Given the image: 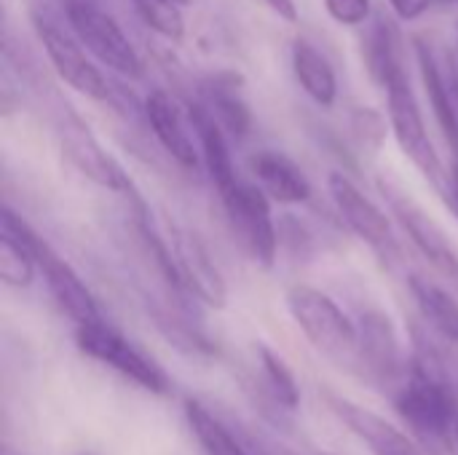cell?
Segmentation results:
<instances>
[{"label":"cell","instance_id":"cell-26","mask_svg":"<svg viewBox=\"0 0 458 455\" xmlns=\"http://www.w3.org/2000/svg\"><path fill=\"white\" fill-rule=\"evenodd\" d=\"M389 129H392V123H386V115H381L378 110H373V107L352 110V134L365 153L376 156L384 147Z\"/></svg>","mask_w":458,"mask_h":455},{"label":"cell","instance_id":"cell-20","mask_svg":"<svg viewBox=\"0 0 458 455\" xmlns=\"http://www.w3.org/2000/svg\"><path fill=\"white\" fill-rule=\"evenodd\" d=\"M293 72L301 88L319 105L333 107L338 99V78L330 59L306 38L293 40Z\"/></svg>","mask_w":458,"mask_h":455},{"label":"cell","instance_id":"cell-12","mask_svg":"<svg viewBox=\"0 0 458 455\" xmlns=\"http://www.w3.org/2000/svg\"><path fill=\"white\" fill-rule=\"evenodd\" d=\"M30 247L35 252L38 271L43 274L51 298L75 322V327L105 319L97 300H94V295H91V290L83 284V279L75 274V268L48 241H43L32 228H30Z\"/></svg>","mask_w":458,"mask_h":455},{"label":"cell","instance_id":"cell-15","mask_svg":"<svg viewBox=\"0 0 458 455\" xmlns=\"http://www.w3.org/2000/svg\"><path fill=\"white\" fill-rule=\"evenodd\" d=\"M360 365L378 381H394L403 370L397 330L384 311H365L360 319Z\"/></svg>","mask_w":458,"mask_h":455},{"label":"cell","instance_id":"cell-19","mask_svg":"<svg viewBox=\"0 0 458 455\" xmlns=\"http://www.w3.org/2000/svg\"><path fill=\"white\" fill-rule=\"evenodd\" d=\"M204 105L223 123L231 137H247L252 129V113L242 97V80L236 72H217L204 83Z\"/></svg>","mask_w":458,"mask_h":455},{"label":"cell","instance_id":"cell-14","mask_svg":"<svg viewBox=\"0 0 458 455\" xmlns=\"http://www.w3.org/2000/svg\"><path fill=\"white\" fill-rule=\"evenodd\" d=\"M142 115L153 131V137L158 139V145L185 169H196L199 166V147L193 142L196 134L188 118V110L182 113V107L174 102L172 94H166L164 88H153L145 102H142Z\"/></svg>","mask_w":458,"mask_h":455},{"label":"cell","instance_id":"cell-34","mask_svg":"<svg viewBox=\"0 0 458 455\" xmlns=\"http://www.w3.org/2000/svg\"><path fill=\"white\" fill-rule=\"evenodd\" d=\"M432 455H443V453H432Z\"/></svg>","mask_w":458,"mask_h":455},{"label":"cell","instance_id":"cell-28","mask_svg":"<svg viewBox=\"0 0 458 455\" xmlns=\"http://www.w3.org/2000/svg\"><path fill=\"white\" fill-rule=\"evenodd\" d=\"M75 0H32V19H56V21H67L70 5Z\"/></svg>","mask_w":458,"mask_h":455},{"label":"cell","instance_id":"cell-6","mask_svg":"<svg viewBox=\"0 0 458 455\" xmlns=\"http://www.w3.org/2000/svg\"><path fill=\"white\" fill-rule=\"evenodd\" d=\"M378 190H381L389 212L397 217L403 231L411 236L413 247L424 255V260H429V265L435 271H440L445 279L458 282V252L454 249L448 233L443 231V225L394 177L381 174Z\"/></svg>","mask_w":458,"mask_h":455},{"label":"cell","instance_id":"cell-18","mask_svg":"<svg viewBox=\"0 0 458 455\" xmlns=\"http://www.w3.org/2000/svg\"><path fill=\"white\" fill-rule=\"evenodd\" d=\"M413 46H416V59H419L424 91L429 97V105H432V113L437 118V126L443 129V137H445L451 153L458 156V107L451 78L443 72L432 46L424 38H413Z\"/></svg>","mask_w":458,"mask_h":455},{"label":"cell","instance_id":"cell-13","mask_svg":"<svg viewBox=\"0 0 458 455\" xmlns=\"http://www.w3.org/2000/svg\"><path fill=\"white\" fill-rule=\"evenodd\" d=\"M325 402L333 410V416L357 437L365 442V448L373 455H427L413 437H408L400 426L386 421L370 408H362L346 397H338L333 392H325Z\"/></svg>","mask_w":458,"mask_h":455},{"label":"cell","instance_id":"cell-25","mask_svg":"<svg viewBox=\"0 0 458 455\" xmlns=\"http://www.w3.org/2000/svg\"><path fill=\"white\" fill-rule=\"evenodd\" d=\"M137 16L148 29L169 43H180L185 35V16L182 5L174 0H131Z\"/></svg>","mask_w":458,"mask_h":455},{"label":"cell","instance_id":"cell-1","mask_svg":"<svg viewBox=\"0 0 458 455\" xmlns=\"http://www.w3.org/2000/svg\"><path fill=\"white\" fill-rule=\"evenodd\" d=\"M400 418L432 453H458V397L437 354L416 338L411 373L394 397Z\"/></svg>","mask_w":458,"mask_h":455},{"label":"cell","instance_id":"cell-17","mask_svg":"<svg viewBox=\"0 0 458 455\" xmlns=\"http://www.w3.org/2000/svg\"><path fill=\"white\" fill-rule=\"evenodd\" d=\"M258 185L276 204H306L311 198V182L303 169L279 150H258L250 161Z\"/></svg>","mask_w":458,"mask_h":455},{"label":"cell","instance_id":"cell-33","mask_svg":"<svg viewBox=\"0 0 458 455\" xmlns=\"http://www.w3.org/2000/svg\"><path fill=\"white\" fill-rule=\"evenodd\" d=\"M78 455H91V453H78Z\"/></svg>","mask_w":458,"mask_h":455},{"label":"cell","instance_id":"cell-5","mask_svg":"<svg viewBox=\"0 0 458 455\" xmlns=\"http://www.w3.org/2000/svg\"><path fill=\"white\" fill-rule=\"evenodd\" d=\"M228 225L244 249V255L260 265V268H274L276 255H279V231L274 225L271 215V198L260 185L252 182H236L225 193H220Z\"/></svg>","mask_w":458,"mask_h":455},{"label":"cell","instance_id":"cell-27","mask_svg":"<svg viewBox=\"0 0 458 455\" xmlns=\"http://www.w3.org/2000/svg\"><path fill=\"white\" fill-rule=\"evenodd\" d=\"M333 21L344 27H362L370 21V0H322Z\"/></svg>","mask_w":458,"mask_h":455},{"label":"cell","instance_id":"cell-21","mask_svg":"<svg viewBox=\"0 0 458 455\" xmlns=\"http://www.w3.org/2000/svg\"><path fill=\"white\" fill-rule=\"evenodd\" d=\"M185 421L204 455H255L242 434H236L217 413H212L199 400H185L182 405ZM260 455V453H258Z\"/></svg>","mask_w":458,"mask_h":455},{"label":"cell","instance_id":"cell-24","mask_svg":"<svg viewBox=\"0 0 458 455\" xmlns=\"http://www.w3.org/2000/svg\"><path fill=\"white\" fill-rule=\"evenodd\" d=\"M258 359H260V370H263L271 400L284 410H295L301 405V389L290 365L268 346H258Z\"/></svg>","mask_w":458,"mask_h":455},{"label":"cell","instance_id":"cell-10","mask_svg":"<svg viewBox=\"0 0 458 455\" xmlns=\"http://www.w3.org/2000/svg\"><path fill=\"white\" fill-rule=\"evenodd\" d=\"M59 142H62L64 158L89 182H94V185H99L105 190H113V193L140 198V193H137L131 177L126 174V169L102 147V142L91 134L89 123H83L78 115H70L64 121V126L59 129Z\"/></svg>","mask_w":458,"mask_h":455},{"label":"cell","instance_id":"cell-22","mask_svg":"<svg viewBox=\"0 0 458 455\" xmlns=\"http://www.w3.org/2000/svg\"><path fill=\"white\" fill-rule=\"evenodd\" d=\"M362 59H365V67L370 72V78L384 86L386 78L405 67V59H403V40H400V32L397 27L384 19V16H376L370 21V29L368 35L362 38Z\"/></svg>","mask_w":458,"mask_h":455},{"label":"cell","instance_id":"cell-23","mask_svg":"<svg viewBox=\"0 0 458 455\" xmlns=\"http://www.w3.org/2000/svg\"><path fill=\"white\" fill-rule=\"evenodd\" d=\"M411 295L424 316V322L440 333L445 341L458 343V300L443 290L440 284H435L432 279L424 276H411Z\"/></svg>","mask_w":458,"mask_h":455},{"label":"cell","instance_id":"cell-16","mask_svg":"<svg viewBox=\"0 0 458 455\" xmlns=\"http://www.w3.org/2000/svg\"><path fill=\"white\" fill-rule=\"evenodd\" d=\"M188 118L199 142V153L207 164L209 180L215 182L217 193H225L228 188H233L239 182L236 177V166H233V156L228 147V137L223 123L212 115V110L207 105H188Z\"/></svg>","mask_w":458,"mask_h":455},{"label":"cell","instance_id":"cell-7","mask_svg":"<svg viewBox=\"0 0 458 455\" xmlns=\"http://www.w3.org/2000/svg\"><path fill=\"white\" fill-rule=\"evenodd\" d=\"M67 24L75 32V38L83 43V48L110 72L121 78H140L142 75V59L137 48L131 46L123 27L99 5L89 0H75L67 13Z\"/></svg>","mask_w":458,"mask_h":455},{"label":"cell","instance_id":"cell-30","mask_svg":"<svg viewBox=\"0 0 458 455\" xmlns=\"http://www.w3.org/2000/svg\"><path fill=\"white\" fill-rule=\"evenodd\" d=\"M279 19L284 21H298V5L295 0H263Z\"/></svg>","mask_w":458,"mask_h":455},{"label":"cell","instance_id":"cell-8","mask_svg":"<svg viewBox=\"0 0 458 455\" xmlns=\"http://www.w3.org/2000/svg\"><path fill=\"white\" fill-rule=\"evenodd\" d=\"M32 24L56 75L78 94L97 99V102H110L113 86L107 75L89 59V51L75 38L70 24L62 27L64 21H56V19H32Z\"/></svg>","mask_w":458,"mask_h":455},{"label":"cell","instance_id":"cell-32","mask_svg":"<svg viewBox=\"0 0 458 455\" xmlns=\"http://www.w3.org/2000/svg\"><path fill=\"white\" fill-rule=\"evenodd\" d=\"M456 67H458V32H456Z\"/></svg>","mask_w":458,"mask_h":455},{"label":"cell","instance_id":"cell-11","mask_svg":"<svg viewBox=\"0 0 458 455\" xmlns=\"http://www.w3.org/2000/svg\"><path fill=\"white\" fill-rule=\"evenodd\" d=\"M327 190H330V198H333L341 220L349 225V231L357 239H362L384 260H392L400 255V247L392 233V223H389L386 212L378 204H373L346 174L333 172L327 180Z\"/></svg>","mask_w":458,"mask_h":455},{"label":"cell","instance_id":"cell-4","mask_svg":"<svg viewBox=\"0 0 458 455\" xmlns=\"http://www.w3.org/2000/svg\"><path fill=\"white\" fill-rule=\"evenodd\" d=\"M75 343L89 359L113 367L115 373H121L126 381L137 383L140 389H145L156 397L172 394V381L164 373V367L156 359H150L142 349H137L131 341H126L105 319L91 322V324H78Z\"/></svg>","mask_w":458,"mask_h":455},{"label":"cell","instance_id":"cell-9","mask_svg":"<svg viewBox=\"0 0 458 455\" xmlns=\"http://www.w3.org/2000/svg\"><path fill=\"white\" fill-rule=\"evenodd\" d=\"M169 252H172V268H174V287L207 308H215V311L225 308L228 287L217 263L204 247V241L196 233L180 225H172Z\"/></svg>","mask_w":458,"mask_h":455},{"label":"cell","instance_id":"cell-3","mask_svg":"<svg viewBox=\"0 0 458 455\" xmlns=\"http://www.w3.org/2000/svg\"><path fill=\"white\" fill-rule=\"evenodd\" d=\"M381 88L386 91V107H389L386 115H389L392 134H394L400 150L432 182V188L440 196H445L451 188V172L443 166V161H440V156L429 139L424 113H421V105H419L416 91L411 86L408 70L405 67L394 70Z\"/></svg>","mask_w":458,"mask_h":455},{"label":"cell","instance_id":"cell-29","mask_svg":"<svg viewBox=\"0 0 458 455\" xmlns=\"http://www.w3.org/2000/svg\"><path fill=\"white\" fill-rule=\"evenodd\" d=\"M389 5L403 21H413L432 5V0H389Z\"/></svg>","mask_w":458,"mask_h":455},{"label":"cell","instance_id":"cell-2","mask_svg":"<svg viewBox=\"0 0 458 455\" xmlns=\"http://www.w3.org/2000/svg\"><path fill=\"white\" fill-rule=\"evenodd\" d=\"M284 303L298 330L325 359L341 367L360 365V327L327 292L309 284H295L287 290Z\"/></svg>","mask_w":458,"mask_h":455},{"label":"cell","instance_id":"cell-31","mask_svg":"<svg viewBox=\"0 0 458 455\" xmlns=\"http://www.w3.org/2000/svg\"><path fill=\"white\" fill-rule=\"evenodd\" d=\"M174 3H180L182 8H185V5H191V0H174Z\"/></svg>","mask_w":458,"mask_h":455}]
</instances>
